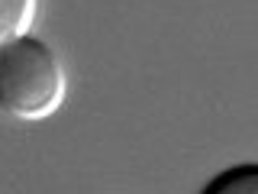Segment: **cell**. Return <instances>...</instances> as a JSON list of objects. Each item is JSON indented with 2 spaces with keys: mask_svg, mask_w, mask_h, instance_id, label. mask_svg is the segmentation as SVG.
Returning <instances> with one entry per match:
<instances>
[{
  "mask_svg": "<svg viewBox=\"0 0 258 194\" xmlns=\"http://www.w3.org/2000/svg\"><path fill=\"white\" fill-rule=\"evenodd\" d=\"M68 94V75L45 39L20 32L0 42V110L23 123L58 113Z\"/></svg>",
  "mask_w": 258,
  "mask_h": 194,
  "instance_id": "obj_1",
  "label": "cell"
},
{
  "mask_svg": "<svg viewBox=\"0 0 258 194\" xmlns=\"http://www.w3.org/2000/svg\"><path fill=\"white\" fill-rule=\"evenodd\" d=\"M242 194V191H258V162H242V165H232L226 172L213 175L204 184V194Z\"/></svg>",
  "mask_w": 258,
  "mask_h": 194,
  "instance_id": "obj_2",
  "label": "cell"
},
{
  "mask_svg": "<svg viewBox=\"0 0 258 194\" xmlns=\"http://www.w3.org/2000/svg\"><path fill=\"white\" fill-rule=\"evenodd\" d=\"M39 16V0H0V42L29 32Z\"/></svg>",
  "mask_w": 258,
  "mask_h": 194,
  "instance_id": "obj_3",
  "label": "cell"
}]
</instances>
